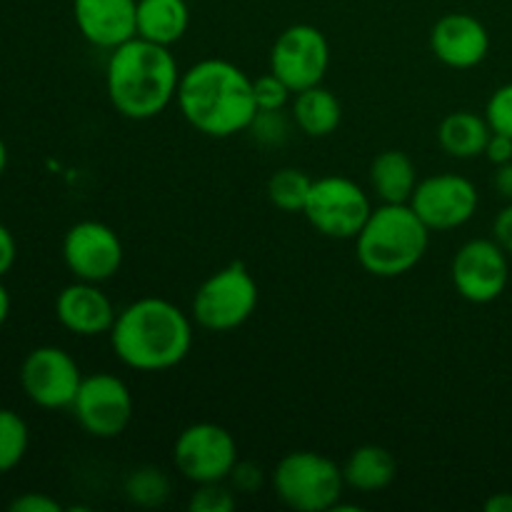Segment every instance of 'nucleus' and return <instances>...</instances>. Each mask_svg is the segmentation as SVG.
Returning <instances> with one entry per match:
<instances>
[{"instance_id":"1","label":"nucleus","mask_w":512,"mask_h":512,"mask_svg":"<svg viewBox=\"0 0 512 512\" xmlns=\"http://www.w3.org/2000/svg\"><path fill=\"white\" fill-rule=\"evenodd\" d=\"M175 100L183 118L208 138H233L245 133L258 113L253 80L243 68L220 58L190 65L180 75Z\"/></svg>"},{"instance_id":"2","label":"nucleus","mask_w":512,"mask_h":512,"mask_svg":"<svg viewBox=\"0 0 512 512\" xmlns=\"http://www.w3.org/2000/svg\"><path fill=\"white\" fill-rule=\"evenodd\" d=\"M115 358L138 373L170 370L193 348L190 318L163 298H140L123 308L110 328Z\"/></svg>"},{"instance_id":"3","label":"nucleus","mask_w":512,"mask_h":512,"mask_svg":"<svg viewBox=\"0 0 512 512\" xmlns=\"http://www.w3.org/2000/svg\"><path fill=\"white\" fill-rule=\"evenodd\" d=\"M178 60L168 45L130 38L110 50L105 88L113 108L130 120L158 118L175 100L180 85Z\"/></svg>"},{"instance_id":"4","label":"nucleus","mask_w":512,"mask_h":512,"mask_svg":"<svg viewBox=\"0 0 512 512\" xmlns=\"http://www.w3.org/2000/svg\"><path fill=\"white\" fill-rule=\"evenodd\" d=\"M430 228L410 203H383L373 208L363 230L355 235L360 265L375 278H398L425 258Z\"/></svg>"},{"instance_id":"5","label":"nucleus","mask_w":512,"mask_h":512,"mask_svg":"<svg viewBox=\"0 0 512 512\" xmlns=\"http://www.w3.org/2000/svg\"><path fill=\"white\" fill-rule=\"evenodd\" d=\"M343 468L315 450L288 453L273 470V490L290 510L325 512L343 498Z\"/></svg>"},{"instance_id":"6","label":"nucleus","mask_w":512,"mask_h":512,"mask_svg":"<svg viewBox=\"0 0 512 512\" xmlns=\"http://www.w3.org/2000/svg\"><path fill=\"white\" fill-rule=\"evenodd\" d=\"M258 283L243 263H230L200 283L193 298V318L210 333H230L248 323L258 308Z\"/></svg>"},{"instance_id":"7","label":"nucleus","mask_w":512,"mask_h":512,"mask_svg":"<svg viewBox=\"0 0 512 512\" xmlns=\"http://www.w3.org/2000/svg\"><path fill=\"white\" fill-rule=\"evenodd\" d=\"M373 213L368 193L345 175H325L313 180L303 215L325 238L350 240L363 230Z\"/></svg>"},{"instance_id":"8","label":"nucleus","mask_w":512,"mask_h":512,"mask_svg":"<svg viewBox=\"0 0 512 512\" xmlns=\"http://www.w3.org/2000/svg\"><path fill=\"white\" fill-rule=\"evenodd\" d=\"M173 460L178 473L190 483H228L238 463V443L223 425L193 423L175 440Z\"/></svg>"},{"instance_id":"9","label":"nucleus","mask_w":512,"mask_h":512,"mask_svg":"<svg viewBox=\"0 0 512 512\" xmlns=\"http://www.w3.org/2000/svg\"><path fill=\"white\" fill-rule=\"evenodd\" d=\"M70 410L85 433L98 440H113L133 420V393L118 375L93 373L83 378Z\"/></svg>"},{"instance_id":"10","label":"nucleus","mask_w":512,"mask_h":512,"mask_svg":"<svg viewBox=\"0 0 512 512\" xmlns=\"http://www.w3.org/2000/svg\"><path fill=\"white\" fill-rule=\"evenodd\" d=\"M328 65V38L315 25H290L278 35V40L270 48V73L278 75L293 93L323 83Z\"/></svg>"},{"instance_id":"11","label":"nucleus","mask_w":512,"mask_h":512,"mask_svg":"<svg viewBox=\"0 0 512 512\" xmlns=\"http://www.w3.org/2000/svg\"><path fill=\"white\" fill-rule=\"evenodd\" d=\"M83 373L68 350L58 345H40L25 355L20 365V385L23 393L38 408L60 410L70 408L78 395Z\"/></svg>"},{"instance_id":"12","label":"nucleus","mask_w":512,"mask_h":512,"mask_svg":"<svg viewBox=\"0 0 512 512\" xmlns=\"http://www.w3.org/2000/svg\"><path fill=\"white\" fill-rule=\"evenodd\" d=\"M450 278H453V285L460 298L468 300V303H493L508 288V253L495 240H468L455 253L453 265H450Z\"/></svg>"},{"instance_id":"13","label":"nucleus","mask_w":512,"mask_h":512,"mask_svg":"<svg viewBox=\"0 0 512 512\" xmlns=\"http://www.w3.org/2000/svg\"><path fill=\"white\" fill-rule=\"evenodd\" d=\"M480 195L473 180L458 173H438L420 180L410 198V208L430 230L463 228L478 213Z\"/></svg>"},{"instance_id":"14","label":"nucleus","mask_w":512,"mask_h":512,"mask_svg":"<svg viewBox=\"0 0 512 512\" xmlns=\"http://www.w3.org/2000/svg\"><path fill=\"white\" fill-rule=\"evenodd\" d=\"M63 260L75 280L105 283L123 265V243L110 225L100 220H80L65 233Z\"/></svg>"},{"instance_id":"15","label":"nucleus","mask_w":512,"mask_h":512,"mask_svg":"<svg viewBox=\"0 0 512 512\" xmlns=\"http://www.w3.org/2000/svg\"><path fill=\"white\" fill-rule=\"evenodd\" d=\"M430 50L443 65L468 70L490 53V33L475 15L448 13L430 30Z\"/></svg>"},{"instance_id":"16","label":"nucleus","mask_w":512,"mask_h":512,"mask_svg":"<svg viewBox=\"0 0 512 512\" xmlns=\"http://www.w3.org/2000/svg\"><path fill=\"white\" fill-rule=\"evenodd\" d=\"M73 18L90 45L113 50L138 35V0H73Z\"/></svg>"},{"instance_id":"17","label":"nucleus","mask_w":512,"mask_h":512,"mask_svg":"<svg viewBox=\"0 0 512 512\" xmlns=\"http://www.w3.org/2000/svg\"><path fill=\"white\" fill-rule=\"evenodd\" d=\"M55 315L68 333L80 338L110 333L118 318L110 298L100 290V283H85V280H75L60 290L55 298Z\"/></svg>"},{"instance_id":"18","label":"nucleus","mask_w":512,"mask_h":512,"mask_svg":"<svg viewBox=\"0 0 512 512\" xmlns=\"http://www.w3.org/2000/svg\"><path fill=\"white\" fill-rule=\"evenodd\" d=\"M490 135H493V128L483 115L473 110H458L443 118L438 128V143L450 158L473 160L485 155Z\"/></svg>"},{"instance_id":"19","label":"nucleus","mask_w":512,"mask_h":512,"mask_svg":"<svg viewBox=\"0 0 512 512\" xmlns=\"http://www.w3.org/2000/svg\"><path fill=\"white\" fill-rule=\"evenodd\" d=\"M418 183V168L403 150H385L370 165V185L383 203H410Z\"/></svg>"},{"instance_id":"20","label":"nucleus","mask_w":512,"mask_h":512,"mask_svg":"<svg viewBox=\"0 0 512 512\" xmlns=\"http://www.w3.org/2000/svg\"><path fill=\"white\" fill-rule=\"evenodd\" d=\"M190 8L185 0H138V35L158 45H173L188 33Z\"/></svg>"},{"instance_id":"21","label":"nucleus","mask_w":512,"mask_h":512,"mask_svg":"<svg viewBox=\"0 0 512 512\" xmlns=\"http://www.w3.org/2000/svg\"><path fill=\"white\" fill-rule=\"evenodd\" d=\"M398 475V463L393 453L380 445H360L348 455L343 465L345 485L358 493H378L385 490Z\"/></svg>"},{"instance_id":"22","label":"nucleus","mask_w":512,"mask_h":512,"mask_svg":"<svg viewBox=\"0 0 512 512\" xmlns=\"http://www.w3.org/2000/svg\"><path fill=\"white\" fill-rule=\"evenodd\" d=\"M293 120L308 138H328L343 120V105H340L338 95L330 93L328 88L313 85V88L295 93Z\"/></svg>"},{"instance_id":"23","label":"nucleus","mask_w":512,"mask_h":512,"mask_svg":"<svg viewBox=\"0 0 512 512\" xmlns=\"http://www.w3.org/2000/svg\"><path fill=\"white\" fill-rule=\"evenodd\" d=\"M170 478L155 465H140L130 470L123 483V493L128 503L138 508H160L170 498Z\"/></svg>"},{"instance_id":"24","label":"nucleus","mask_w":512,"mask_h":512,"mask_svg":"<svg viewBox=\"0 0 512 512\" xmlns=\"http://www.w3.org/2000/svg\"><path fill=\"white\" fill-rule=\"evenodd\" d=\"M313 178L305 170L280 168L268 180V198L283 213H303Z\"/></svg>"},{"instance_id":"25","label":"nucleus","mask_w":512,"mask_h":512,"mask_svg":"<svg viewBox=\"0 0 512 512\" xmlns=\"http://www.w3.org/2000/svg\"><path fill=\"white\" fill-rule=\"evenodd\" d=\"M30 445L28 423L15 410L0 408V475L23 463Z\"/></svg>"},{"instance_id":"26","label":"nucleus","mask_w":512,"mask_h":512,"mask_svg":"<svg viewBox=\"0 0 512 512\" xmlns=\"http://www.w3.org/2000/svg\"><path fill=\"white\" fill-rule=\"evenodd\" d=\"M248 133L253 135V140H258L260 145H268V148H275V145H283L290 135V125L285 120L283 110H258L250 123Z\"/></svg>"},{"instance_id":"27","label":"nucleus","mask_w":512,"mask_h":512,"mask_svg":"<svg viewBox=\"0 0 512 512\" xmlns=\"http://www.w3.org/2000/svg\"><path fill=\"white\" fill-rule=\"evenodd\" d=\"M188 508L193 512H230L235 508V490L223 483H203L190 495Z\"/></svg>"},{"instance_id":"28","label":"nucleus","mask_w":512,"mask_h":512,"mask_svg":"<svg viewBox=\"0 0 512 512\" xmlns=\"http://www.w3.org/2000/svg\"><path fill=\"white\" fill-rule=\"evenodd\" d=\"M253 93L258 110H283L285 105H288L293 90H290L278 75L268 73L260 75L258 80H253Z\"/></svg>"},{"instance_id":"29","label":"nucleus","mask_w":512,"mask_h":512,"mask_svg":"<svg viewBox=\"0 0 512 512\" xmlns=\"http://www.w3.org/2000/svg\"><path fill=\"white\" fill-rule=\"evenodd\" d=\"M485 120L490 123L493 133H503L512 138V83L500 85L485 105Z\"/></svg>"},{"instance_id":"30","label":"nucleus","mask_w":512,"mask_h":512,"mask_svg":"<svg viewBox=\"0 0 512 512\" xmlns=\"http://www.w3.org/2000/svg\"><path fill=\"white\" fill-rule=\"evenodd\" d=\"M228 483L235 493H258V488L263 485V468L248 460H238L233 468V473L228 475Z\"/></svg>"},{"instance_id":"31","label":"nucleus","mask_w":512,"mask_h":512,"mask_svg":"<svg viewBox=\"0 0 512 512\" xmlns=\"http://www.w3.org/2000/svg\"><path fill=\"white\" fill-rule=\"evenodd\" d=\"M13 512H60L63 505L43 493H25L8 505Z\"/></svg>"},{"instance_id":"32","label":"nucleus","mask_w":512,"mask_h":512,"mask_svg":"<svg viewBox=\"0 0 512 512\" xmlns=\"http://www.w3.org/2000/svg\"><path fill=\"white\" fill-rule=\"evenodd\" d=\"M485 158L498 168V165L510 163L512 160V138L503 133H493L488 140V148H485Z\"/></svg>"},{"instance_id":"33","label":"nucleus","mask_w":512,"mask_h":512,"mask_svg":"<svg viewBox=\"0 0 512 512\" xmlns=\"http://www.w3.org/2000/svg\"><path fill=\"white\" fill-rule=\"evenodd\" d=\"M493 240L505 250V253L512 255V203L505 205L498 213V218H495Z\"/></svg>"},{"instance_id":"34","label":"nucleus","mask_w":512,"mask_h":512,"mask_svg":"<svg viewBox=\"0 0 512 512\" xmlns=\"http://www.w3.org/2000/svg\"><path fill=\"white\" fill-rule=\"evenodd\" d=\"M15 258H18V245H15L13 233L0 223V278L10 273V268L15 265Z\"/></svg>"},{"instance_id":"35","label":"nucleus","mask_w":512,"mask_h":512,"mask_svg":"<svg viewBox=\"0 0 512 512\" xmlns=\"http://www.w3.org/2000/svg\"><path fill=\"white\" fill-rule=\"evenodd\" d=\"M493 183H495V190H498L505 200H510L512 203V160L510 163L498 165Z\"/></svg>"},{"instance_id":"36","label":"nucleus","mask_w":512,"mask_h":512,"mask_svg":"<svg viewBox=\"0 0 512 512\" xmlns=\"http://www.w3.org/2000/svg\"><path fill=\"white\" fill-rule=\"evenodd\" d=\"M488 512H512V493H495L485 500Z\"/></svg>"},{"instance_id":"37","label":"nucleus","mask_w":512,"mask_h":512,"mask_svg":"<svg viewBox=\"0 0 512 512\" xmlns=\"http://www.w3.org/2000/svg\"><path fill=\"white\" fill-rule=\"evenodd\" d=\"M8 315H10V293L3 285V278H0V325L8 320Z\"/></svg>"},{"instance_id":"38","label":"nucleus","mask_w":512,"mask_h":512,"mask_svg":"<svg viewBox=\"0 0 512 512\" xmlns=\"http://www.w3.org/2000/svg\"><path fill=\"white\" fill-rule=\"evenodd\" d=\"M5 168H8V145H5V140L0 138V178H3Z\"/></svg>"}]
</instances>
